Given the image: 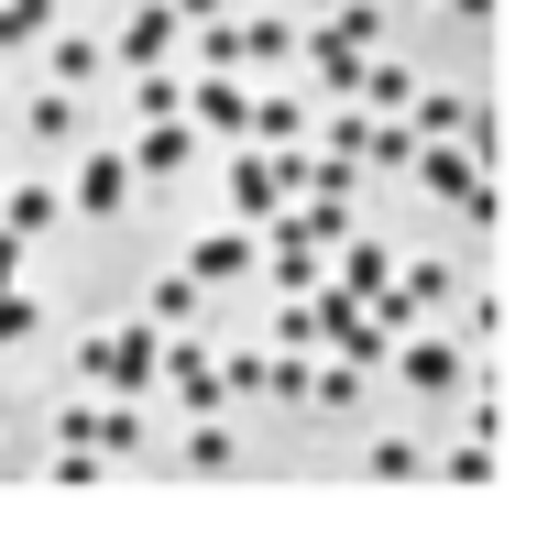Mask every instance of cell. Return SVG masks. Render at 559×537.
I'll list each match as a JSON object with an SVG mask.
<instances>
[{"instance_id": "1", "label": "cell", "mask_w": 559, "mask_h": 537, "mask_svg": "<svg viewBox=\"0 0 559 537\" xmlns=\"http://www.w3.org/2000/svg\"><path fill=\"white\" fill-rule=\"evenodd\" d=\"M78 373L143 406V395L165 384V330H154V319H143V330H99V341H78Z\"/></svg>"}, {"instance_id": "2", "label": "cell", "mask_w": 559, "mask_h": 537, "mask_svg": "<svg viewBox=\"0 0 559 537\" xmlns=\"http://www.w3.org/2000/svg\"><path fill=\"white\" fill-rule=\"evenodd\" d=\"M406 176H417V198H450L461 219H493V187H483V154L472 143H417Z\"/></svg>"}, {"instance_id": "3", "label": "cell", "mask_w": 559, "mask_h": 537, "mask_svg": "<svg viewBox=\"0 0 559 537\" xmlns=\"http://www.w3.org/2000/svg\"><path fill=\"white\" fill-rule=\"evenodd\" d=\"M384 362H395L417 395H450V384H472V341H439V330H417V319L395 330V351H384Z\"/></svg>"}, {"instance_id": "4", "label": "cell", "mask_w": 559, "mask_h": 537, "mask_svg": "<svg viewBox=\"0 0 559 537\" xmlns=\"http://www.w3.org/2000/svg\"><path fill=\"white\" fill-rule=\"evenodd\" d=\"M230 208H241V230H263L274 208H286V154L241 143V165H230Z\"/></svg>"}, {"instance_id": "5", "label": "cell", "mask_w": 559, "mask_h": 537, "mask_svg": "<svg viewBox=\"0 0 559 537\" xmlns=\"http://www.w3.org/2000/svg\"><path fill=\"white\" fill-rule=\"evenodd\" d=\"M176 45H187V23H176V12H165V0H143V12H132V23H121V56H110V67H132V77H143V67H165V56H176Z\"/></svg>"}, {"instance_id": "6", "label": "cell", "mask_w": 559, "mask_h": 537, "mask_svg": "<svg viewBox=\"0 0 559 537\" xmlns=\"http://www.w3.org/2000/svg\"><path fill=\"white\" fill-rule=\"evenodd\" d=\"M406 110H417V143H472V154H483V110H472V99H450V88H417Z\"/></svg>"}, {"instance_id": "7", "label": "cell", "mask_w": 559, "mask_h": 537, "mask_svg": "<svg viewBox=\"0 0 559 537\" xmlns=\"http://www.w3.org/2000/svg\"><path fill=\"white\" fill-rule=\"evenodd\" d=\"M330 286H341V297H362V308H373V297H384V286H395V252H384V241H362V230H352V241H341V263H330Z\"/></svg>"}, {"instance_id": "8", "label": "cell", "mask_w": 559, "mask_h": 537, "mask_svg": "<svg viewBox=\"0 0 559 537\" xmlns=\"http://www.w3.org/2000/svg\"><path fill=\"white\" fill-rule=\"evenodd\" d=\"M187 121L241 143V121H252V88H230V77H187Z\"/></svg>"}, {"instance_id": "9", "label": "cell", "mask_w": 559, "mask_h": 537, "mask_svg": "<svg viewBox=\"0 0 559 537\" xmlns=\"http://www.w3.org/2000/svg\"><path fill=\"white\" fill-rule=\"evenodd\" d=\"M187 165H198V121H143L132 176H187Z\"/></svg>"}, {"instance_id": "10", "label": "cell", "mask_w": 559, "mask_h": 537, "mask_svg": "<svg viewBox=\"0 0 559 537\" xmlns=\"http://www.w3.org/2000/svg\"><path fill=\"white\" fill-rule=\"evenodd\" d=\"M187 275H198V286H241V275H252V230H209V241L187 252Z\"/></svg>"}, {"instance_id": "11", "label": "cell", "mask_w": 559, "mask_h": 537, "mask_svg": "<svg viewBox=\"0 0 559 537\" xmlns=\"http://www.w3.org/2000/svg\"><path fill=\"white\" fill-rule=\"evenodd\" d=\"M121 198H132V154H88V165H78V208H88V219H110Z\"/></svg>"}, {"instance_id": "12", "label": "cell", "mask_w": 559, "mask_h": 537, "mask_svg": "<svg viewBox=\"0 0 559 537\" xmlns=\"http://www.w3.org/2000/svg\"><path fill=\"white\" fill-rule=\"evenodd\" d=\"M230 23H241V67H286L297 56V23L286 12H230Z\"/></svg>"}, {"instance_id": "13", "label": "cell", "mask_w": 559, "mask_h": 537, "mask_svg": "<svg viewBox=\"0 0 559 537\" xmlns=\"http://www.w3.org/2000/svg\"><path fill=\"white\" fill-rule=\"evenodd\" d=\"M297 132H308L297 99H252V121H241V143H263V154H297Z\"/></svg>"}, {"instance_id": "14", "label": "cell", "mask_w": 559, "mask_h": 537, "mask_svg": "<svg viewBox=\"0 0 559 537\" xmlns=\"http://www.w3.org/2000/svg\"><path fill=\"white\" fill-rule=\"evenodd\" d=\"M143 319L154 330H198V275H154L143 286Z\"/></svg>"}, {"instance_id": "15", "label": "cell", "mask_w": 559, "mask_h": 537, "mask_svg": "<svg viewBox=\"0 0 559 537\" xmlns=\"http://www.w3.org/2000/svg\"><path fill=\"white\" fill-rule=\"evenodd\" d=\"M110 77V45H88V34H56V88H99Z\"/></svg>"}, {"instance_id": "16", "label": "cell", "mask_w": 559, "mask_h": 537, "mask_svg": "<svg viewBox=\"0 0 559 537\" xmlns=\"http://www.w3.org/2000/svg\"><path fill=\"white\" fill-rule=\"evenodd\" d=\"M132 110H143V121H187V77H176V67H143V77H132Z\"/></svg>"}, {"instance_id": "17", "label": "cell", "mask_w": 559, "mask_h": 537, "mask_svg": "<svg viewBox=\"0 0 559 537\" xmlns=\"http://www.w3.org/2000/svg\"><path fill=\"white\" fill-rule=\"evenodd\" d=\"M45 219H56V187H34V176H23V187H0V230H23V241H34Z\"/></svg>"}, {"instance_id": "18", "label": "cell", "mask_w": 559, "mask_h": 537, "mask_svg": "<svg viewBox=\"0 0 559 537\" xmlns=\"http://www.w3.org/2000/svg\"><path fill=\"white\" fill-rule=\"evenodd\" d=\"M176 461H187V472H230V461H241V450H230V428H219V417H198V428H187V450H176Z\"/></svg>"}, {"instance_id": "19", "label": "cell", "mask_w": 559, "mask_h": 537, "mask_svg": "<svg viewBox=\"0 0 559 537\" xmlns=\"http://www.w3.org/2000/svg\"><path fill=\"white\" fill-rule=\"evenodd\" d=\"M56 34V0H0V45H45Z\"/></svg>"}, {"instance_id": "20", "label": "cell", "mask_w": 559, "mask_h": 537, "mask_svg": "<svg viewBox=\"0 0 559 537\" xmlns=\"http://www.w3.org/2000/svg\"><path fill=\"white\" fill-rule=\"evenodd\" d=\"M23 132H34V143H67V132H78V99H67V88H45V99L23 110Z\"/></svg>"}, {"instance_id": "21", "label": "cell", "mask_w": 559, "mask_h": 537, "mask_svg": "<svg viewBox=\"0 0 559 537\" xmlns=\"http://www.w3.org/2000/svg\"><path fill=\"white\" fill-rule=\"evenodd\" d=\"M373 482H428V450L417 439H373Z\"/></svg>"}, {"instance_id": "22", "label": "cell", "mask_w": 559, "mask_h": 537, "mask_svg": "<svg viewBox=\"0 0 559 537\" xmlns=\"http://www.w3.org/2000/svg\"><path fill=\"white\" fill-rule=\"evenodd\" d=\"M198 56H209V77H230V67H241V23H230V12L198 23Z\"/></svg>"}, {"instance_id": "23", "label": "cell", "mask_w": 559, "mask_h": 537, "mask_svg": "<svg viewBox=\"0 0 559 537\" xmlns=\"http://www.w3.org/2000/svg\"><path fill=\"white\" fill-rule=\"evenodd\" d=\"M330 34H341V45H362V56H373V34H384V12H373V0H341V12H330Z\"/></svg>"}, {"instance_id": "24", "label": "cell", "mask_w": 559, "mask_h": 537, "mask_svg": "<svg viewBox=\"0 0 559 537\" xmlns=\"http://www.w3.org/2000/svg\"><path fill=\"white\" fill-rule=\"evenodd\" d=\"M406 154H417V132H406V121H373V143H362V165H395V176H406Z\"/></svg>"}, {"instance_id": "25", "label": "cell", "mask_w": 559, "mask_h": 537, "mask_svg": "<svg viewBox=\"0 0 559 537\" xmlns=\"http://www.w3.org/2000/svg\"><path fill=\"white\" fill-rule=\"evenodd\" d=\"M219 395H263V351H230L219 362Z\"/></svg>"}, {"instance_id": "26", "label": "cell", "mask_w": 559, "mask_h": 537, "mask_svg": "<svg viewBox=\"0 0 559 537\" xmlns=\"http://www.w3.org/2000/svg\"><path fill=\"white\" fill-rule=\"evenodd\" d=\"M12 341H34V308H23V297H0V351H12Z\"/></svg>"}, {"instance_id": "27", "label": "cell", "mask_w": 559, "mask_h": 537, "mask_svg": "<svg viewBox=\"0 0 559 537\" xmlns=\"http://www.w3.org/2000/svg\"><path fill=\"white\" fill-rule=\"evenodd\" d=\"M165 12H176V23L198 34V23H219V12H230V0H165Z\"/></svg>"}, {"instance_id": "28", "label": "cell", "mask_w": 559, "mask_h": 537, "mask_svg": "<svg viewBox=\"0 0 559 537\" xmlns=\"http://www.w3.org/2000/svg\"><path fill=\"white\" fill-rule=\"evenodd\" d=\"M12 275H23V230H0V297H12Z\"/></svg>"}, {"instance_id": "29", "label": "cell", "mask_w": 559, "mask_h": 537, "mask_svg": "<svg viewBox=\"0 0 559 537\" xmlns=\"http://www.w3.org/2000/svg\"><path fill=\"white\" fill-rule=\"evenodd\" d=\"M450 12H461V23H483V12H493V0H450Z\"/></svg>"}]
</instances>
